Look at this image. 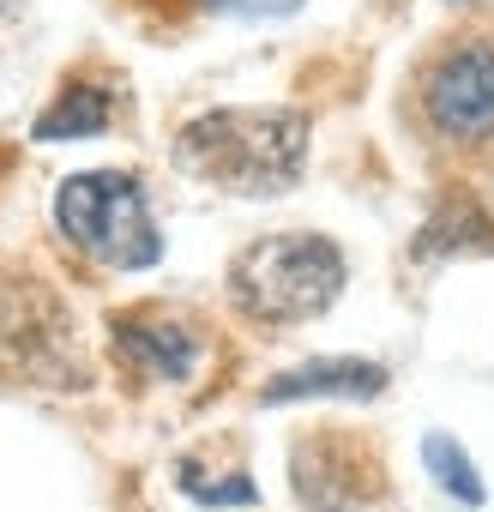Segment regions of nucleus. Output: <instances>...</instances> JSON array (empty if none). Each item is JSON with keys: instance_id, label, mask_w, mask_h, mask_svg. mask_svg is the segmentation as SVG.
Returning <instances> with one entry per match:
<instances>
[{"instance_id": "obj_1", "label": "nucleus", "mask_w": 494, "mask_h": 512, "mask_svg": "<svg viewBox=\"0 0 494 512\" xmlns=\"http://www.w3.org/2000/svg\"><path fill=\"white\" fill-rule=\"evenodd\" d=\"M314 121L308 109H205L175 127V169L235 193V199H272L308 175Z\"/></svg>"}, {"instance_id": "obj_2", "label": "nucleus", "mask_w": 494, "mask_h": 512, "mask_svg": "<svg viewBox=\"0 0 494 512\" xmlns=\"http://www.w3.org/2000/svg\"><path fill=\"white\" fill-rule=\"evenodd\" d=\"M344 278L350 266L332 235L284 229V235L247 241L223 272V290L235 314H247L254 326H308L344 296Z\"/></svg>"}, {"instance_id": "obj_3", "label": "nucleus", "mask_w": 494, "mask_h": 512, "mask_svg": "<svg viewBox=\"0 0 494 512\" xmlns=\"http://www.w3.org/2000/svg\"><path fill=\"white\" fill-rule=\"evenodd\" d=\"M410 121L434 151H494V31H452L410 73Z\"/></svg>"}, {"instance_id": "obj_4", "label": "nucleus", "mask_w": 494, "mask_h": 512, "mask_svg": "<svg viewBox=\"0 0 494 512\" xmlns=\"http://www.w3.org/2000/svg\"><path fill=\"white\" fill-rule=\"evenodd\" d=\"M55 229L79 260L103 272H151L163 260V229L133 169H79L55 187Z\"/></svg>"}, {"instance_id": "obj_5", "label": "nucleus", "mask_w": 494, "mask_h": 512, "mask_svg": "<svg viewBox=\"0 0 494 512\" xmlns=\"http://www.w3.org/2000/svg\"><path fill=\"white\" fill-rule=\"evenodd\" d=\"M0 368L31 386H55V392L91 386L79 326H73L61 290L25 266H0Z\"/></svg>"}, {"instance_id": "obj_6", "label": "nucleus", "mask_w": 494, "mask_h": 512, "mask_svg": "<svg viewBox=\"0 0 494 512\" xmlns=\"http://www.w3.org/2000/svg\"><path fill=\"white\" fill-rule=\"evenodd\" d=\"M290 488L302 512H368L386 488V470L362 434L314 428L290 446Z\"/></svg>"}, {"instance_id": "obj_7", "label": "nucleus", "mask_w": 494, "mask_h": 512, "mask_svg": "<svg viewBox=\"0 0 494 512\" xmlns=\"http://www.w3.org/2000/svg\"><path fill=\"white\" fill-rule=\"evenodd\" d=\"M109 350L127 374L157 386H187L205 362V332L169 308H121L109 320Z\"/></svg>"}, {"instance_id": "obj_8", "label": "nucleus", "mask_w": 494, "mask_h": 512, "mask_svg": "<svg viewBox=\"0 0 494 512\" xmlns=\"http://www.w3.org/2000/svg\"><path fill=\"white\" fill-rule=\"evenodd\" d=\"M386 368L362 362V356H314L296 362L284 374H272L260 386V404H302V398H380L386 392Z\"/></svg>"}, {"instance_id": "obj_9", "label": "nucleus", "mask_w": 494, "mask_h": 512, "mask_svg": "<svg viewBox=\"0 0 494 512\" xmlns=\"http://www.w3.org/2000/svg\"><path fill=\"white\" fill-rule=\"evenodd\" d=\"M121 121V85L115 79H97V73H79L55 91V103L31 121V139L37 145H55V139H97Z\"/></svg>"}, {"instance_id": "obj_10", "label": "nucleus", "mask_w": 494, "mask_h": 512, "mask_svg": "<svg viewBox=\"0 0 494 512\" xmlns=\"http://www.w3.org/2000/svg\"><path fill=\"white\" fill-rule=\"evenodd\" d=\"M410 253L416 260H458V253H494V217L482 199L470 193H446L428 223L410 235Z\"/></svg>"}, {"instance_id": "obj_11", "label": "nucleus", "mask_w": 494, "mask_h": 512, "mask_svg": "<svg viewBox=\"0 0 494 512\" xmlns=\"http://www.w3.org/2000/svg\"><path fill=\"white\" fill-rule=\"evenodd\" d=\"M422 464H428V476H434L452 500L482 506V476H476V464L464 458V446H458L452 434H428V440H422Z\"/></svg>"}, {"instance_id": "obj_12", "label": "nucleus", "mask_w": 494, "mask_h": 512, "mask_svg": "<svg viewBox=\"0 0 494 512\" xmlns=\"http://www.w3.org/2000/svg\"><path fill=\"white\" fill-rule=\"evenodd\" d=\"M175 482H181L199 506H260V488H254V476H247V470L205 476L193 458H181V464H175Z\"/></svg>"}, {"instance_id": "obj_13", "label": "nucleus", "mask_w": 494, "mask_h": 512, "mask_svg": "<svg viewBox=\"0 0 494 512\" xmlns=\"http://www.w3.org/2000/svg\"><path fill=\"white\" fill-rule=\"evenodd\" d=\"M181 7L211 19H290L302 0H181Z\"/></svg>"}, {"instance_id": "obj_14", "label": "nucleus", "mask_w": 494, "mask_h": 512, "mask_svg": "<svg viewBox=\"0 0 494 512\" xmlns=\"http://www.w3.org/2000/svg\"><path fill=\"white\" fill-rule=\"evenodd\" d=\"M452 7H464V0H452Z\"/></svg>"}]
</instances>
